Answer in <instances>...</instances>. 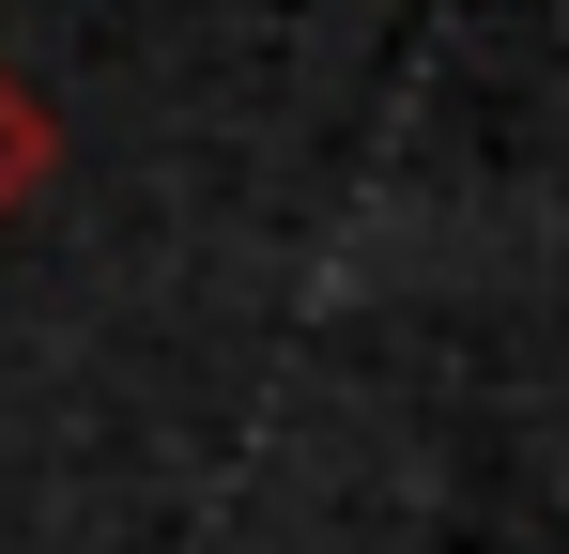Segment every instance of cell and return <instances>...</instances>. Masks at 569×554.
<instances>
[{
  "label": "cell",
  "instance_id": "1",
  "mask_svg": "<svg viewBox=\"0 0 569 554\" xmlns=\"http://www.w3.org/2000/svg\"><path fill=\"white\" fill-rule=\"evenodd\" d=\"M47 170H62V123H47V92L0 62V231H16V216L47 200Z\"/></svg>",
  "mask_w": 569,
  "mask_h": 554
}]
</instances>
